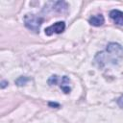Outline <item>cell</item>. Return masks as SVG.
Here are the masks:
<instances>
[{"mask_svg":"<svg viewBox=\"0 0 123 123\" xmlns=\"http://www.w3.org/2000/svg\"><path fill=\"white\" fill-rule=\"evenodd\" d=\"M123 59V47L116 42H110L106 49L96 54L94 61L99 67L116 65Z\"/></svg>","mask_w":123,"mask_h":123,"instance_id":"6da1fadb","label":"cell"},{"mask_svg":"<svg viewBox=\"0 0 123 123\" xmlns=\"http://www.w3.org/2000/svg\"><path fill=\"white\" fill-rule=\"evenodd\" d=\"M43 20L44 19L42 17H40L39 15H37V14H34V13H27L24 16L25 26L29 30H31L35 33L39 32V28H40V25L42 24Z\"/></svg>","mask_w":123,"mask_h":123,"instance_id":"7a4b0ae2","label":"cell"},{"mask_svg":"<svg viewBox=\"0 0 123 123\" xmlns=\"http://www.w3.org/2000/svg\"><path fill=\"white\" fill-rule=\"evenodd\" d=\"M65 29V23L63 21H58L53 25L47 27L45 29V34L47 36H52L53 34H61Z\"/></svg>","mask_w":123,"mask_h":123,"instance_id":"3957f363","label":"cell"},{"mask_svg":"<svg viewBox=\"0 0 123 123\" xmlns=\"http://www.w3.org/2000/svg\"><path fill=\"white\" fill-rule=\"evenodd\" d=\"M110 17L116 25L123 26V12L119 10H111L110 12Z\"/></svg>","mask_w":123,"mask_h":123,"instance_id":"277c9868","label":"cell"},{"mask_svg":"<svg viewBox=\"0 0 123 123\" xmlns=\"http://www.w3.org/2000/svg\"><path fill=\"white\" fill-rule=\"evenodd\" d=\"M60 82V86L62 89V91L64 93H69L71 91V87H70V79L67 76H62V78L59 79ZM58 82V83H59Z\"/></svg>","mask_w":123,"mask_h":123,"instance_id":"5b68a950","label":"cell"},{"mask_svg":"<svg viewBox=\"0 0 123 123\" xmlns=\"http://www.w3.org/2000/svg\"><path fill=\"white\" fill-rule=\"evenodd\" d=\"M88 22L90 25L92 26H95V27H99L101 25L104 24L105 22V18L102 14H96V15H92L89 19H88Z\"/></svg>","mask_w":123,"mask_h":123,"instance_id":"8992f818","label":"cell"},{"mask_svg":"<svg viewBox=\"0 0 123 123\" xmlns=\"http://www.w3.org/2000/svg\"><path fill=\"white\" fill-rule=\"evenodd\" d=\"M28 81H29V78H27L26 76H20V77H19V78H18V79L15 81V84H16L17 86H21L26 85Z\"/></svg>","mask_w":123,"mask_h":123,"instance_id":"52a82bcc","label":"cell"},{"mask_svg":"<svg viewBox=\"0 0 123 123\" xmlns=\"http://www.w3.org/2000/svg\"><path fill=\"white\" fill-rule=\"evenodd\" d=\"M117 104H118V106H119L120 108L123 109V94L118 98V100H117Z\"/></svg>","mask_w":123,"mask_h":123,"instance_id":"ba28073f","label":"cell"},{"mask_svg":"<svg viewBox=\"0 0 123 123\" xmlns=\"http://www.w3.org/2000/svg\"><path fill=\"white\" fill-rule=\"evenodd\" d=\"M8 85V82H5V81H2L1 82V88H4L6 86Z\"/></svg>","mask_w":123,"mask_h":123,"instance_id":"9c48e42d","label":"cell"},{"mask_svg":"<svg viewBox=\"0 0 123 123\" xmlns=\"http://www.w3.org/2000/svg\"><path fill=\"white\" fill-rule=\"evenodd\" d=\"M49 105L50 106H57V107H59V104H57V103H49Z\"/></svg>","mask_w":123,"mask_h":123,"instance_id":"30bf717a","label":"cell"}]
</instances>
